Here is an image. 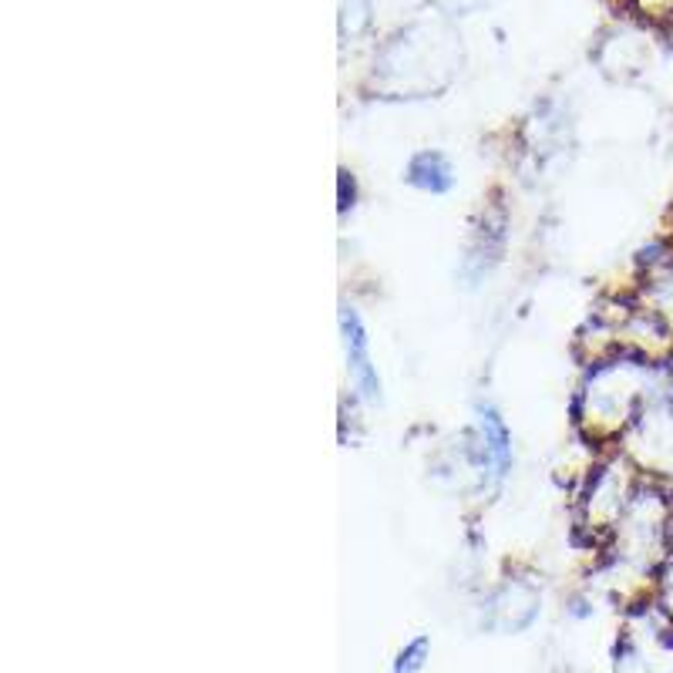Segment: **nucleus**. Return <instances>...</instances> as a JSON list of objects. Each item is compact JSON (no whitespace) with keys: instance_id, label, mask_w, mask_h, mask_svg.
<instances>
[{"instance_id":"obj_1","label":"nucleus","mask_w":673,"mask_h":673,"mask_svg":"<svg viewBox=\"0 0 673 673\" xmlns=\"http://www.w3.org/2000/svg\"><path fill=\"white\" fill-rule=\"evenodd\" d=\"M640 485L633 481V472L626 468L623 458L603 462L586 481L583 492V526L586 529H616L620 518L626 515L633 495H637Z\"/></svg>"},{"instance_id":"obj_2","label":"nucleus","mask_w":673,"mask_h":673,"mask_svg":"<svg viewBox=\"0 0 673 673\" xmlns=\"http://www.w3.org/2000/svg\"><path fill=\"white\" fill-rule=\"evenodd\" d=\"M465 462L475 468V475H492L495 481L512 465V438L505 421L495 415V407H478V415L465 435Z\"/></svg>"},{"instance_id":"obj_3","label":"nucleus","mask_w":673,"mask_h":673,"mask_svg":"<svg viewBox=\"0 0 673 673\" xmlns=\"http://www.w3.org/2000/svg\"><path fill=\"white\" fill-rule=\"evenodd\" d=\"M341 333H344V354H347V370L357 394L370 404L381 401V378L378 367L370 364V341L360 323V314L354 307H341Z\"/></svg>"},{"instance_id":"obj_4","label":"nucleus","mask_w":673,"mask_h":673,"mask_svg":"<svg viewBox=\"0 0 673 673\" xmlns=\"http://www.w3.org/2000/svg\"><path fill=\"white\" fill-rule=\"evenodd\" d=\"M526 613V616H539V589L533 583H522V579H509L495 596H492V613H495V626L499 629H509V633H518L526 629L522 620L515 613Z\"/></svg>"},{"instance_id":"obj_5","label":"nucleus","mask_w":673,"mask_h":673,"mask_svg":"<svg viewBox=\"0 0 673 673\" xmlns=\"http://www.w3.org/2000/svg\"><path fill=\"white\" fill-rule=\"evenodd\" d=\"M407 182L421 193L441 196L455 185V172H452L448 156L435 152V148H425V152H418L415 159L407 162Z\"/></svg>"},{"instance_id":"obj_6","label":"nucleus","mask_w":673,"mask_h":673,"mask_svg":"<svg viewBox=\"0 0 673 673\" xmlns=\"http://www.w3.org/2000/svg\"><path fill=\"white\" fill-rule=\"evenodd\" d=\"M428 653H431V640L428 637H415L411 644H404V650L397 653L391 673H421L425 663H428Z\"/></svg>"}]
</instances>
